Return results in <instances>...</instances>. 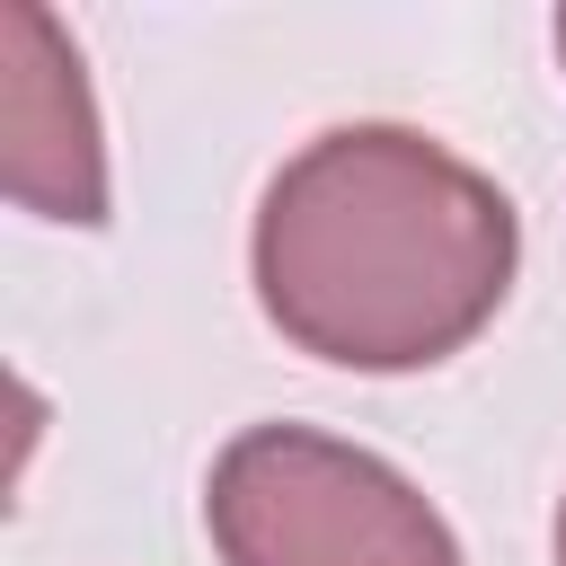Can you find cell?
I'll return each instance as SVG.
<instances>
[{
  "mask_svg": "<svg viewBox=\"0 0 566 566\" xmlns=\"http://www.w3.org/2000/svg\"><path fill=\"white\" fill-rule=\"evenodd\" d=\"M522 256L495 177L407 124H336L301 142L256 212L265 318L345 371H416L460 354Z\"/></svg>",
  "mask_w": 566,
  "mask_h": 566,
  "instance_id": "obj_1",
  "label": "cell"
},
{
  "mask_svg": "<svg viewBox=\"0 0 566 566\" xmlns=\"http://www.w3.org/2000/svg\"><path fill=\"white\" fill-rule=\"evenodd\" d=\"M212 548L230 566H460L442 513L363 442L318 424H248L203 486Z\"/></svg>",
  "mask_w": 566,
  "mask_h": 566,
  "instance_id": "obj_2",
  "label": "cell"
},
{
  "mask_svg": "<svg viewBox=\"0 0 566 566\" xmlns=\"http://www.w3.org/2000/svg\"><path fill=\"white\" fill-rule=\"evenodd\" d=\"M0 186L35 221H106V142L80 44L35 9H0Z\"/></svg>",
  "mask_w": 566,
  "mask_h": 566,
  "instance_id": "obj_3",
  "label": "cell"
},
{
  "mask_svg": "<svg viewBox=\"0 0 566 566\" xmlns=\"http://www.w3.org/2000/svg\"><path fill=\"white\" fill-rule=\"evenodd\" d=\"M557 566H566V504H557Z\"/></svg>",
  "mask_w": 566,
  "mask_h": 566,
  "instance_id": "obj_4",
  "label": "cell"
},
{
  "mask_svg": "<svg viewBox=\"0 0 566 566\" xmlns=\"http://www.w3.org/2000/svg\"><path fill=\"white\" fill-rule=\"evenodd\" d=\"M557 62H566V9H557Z\"/></svg>",
  "mask_w": 566,
  "mask_h": 566,
  "instance_id": "obj_5",
  "label": "cell"
}]
</instances>
